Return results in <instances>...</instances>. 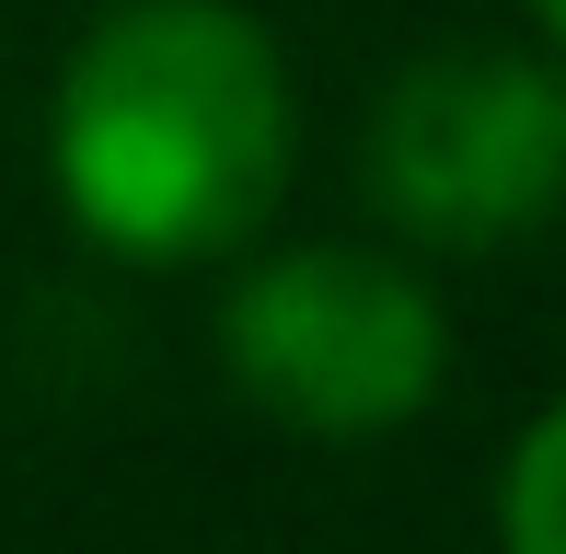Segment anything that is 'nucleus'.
<instances>
[{"mask_svg": "<svg viewBox=\"0 0 566 554\" xmlns=\"http://www.w3.org/2000/svg\"><path fill=\"white\" fill-rule=\"evenodd\" d=\"M59 196L105 255H231L290 185V70L231 0H116L59 70Z\"/></svg>", "mask_w": 566, "mask_h": 554, "instance_id": "f257e3e1", "label": "nucleus"}, {"mask_svg": "<svg viewBox=\"0 0 566 554\" xmlns=\"http://www.w3.org/2000/svg\"><path fill=\"white\" fill-rule=\"evenodd\" d=\"M220 359L243 382V405H266L277 427L313 439H381L440 393L451 335L440 300L417 289L394 255L358 243H301V255L254 266L220 300Z\"/></svg>", "mask_w": 566, "mask_h": 554, "instance_id": "f03ea898", "label": "nucleus"}, {"mask_svg": "<svg viewBox=\"0 0 566 554\" xmlns=\"http://www.w3.org/2000/svg\"><path fill=\"white\" fill-rule=\"evenodd\" d=\"M370 196L417 243H509L566 209V82L532 58H428L370 116Z\"/></svg>", "mask_w": 566, "mask_h": 554, "instance_id": "7ed1b4c3", "label": "nucleus"}, {"mask_svg": "<svg viewBox=\"0 0 566 554\" xmlns=\"http://www.w3.org/2000/svg\"><path fill=\"white\" fill-rule=\"evenodd\" d=\"M497 543L509 554H566V405L509 450V486H497Z\"/></svg>", "mask_w": 566, "mask_h": 554, "instance_id": "20e7f679", "label": "nucleus"}, {"mask_svg": "<svg viewBox=\"0 0 566 554\" xmlns=\"http://www.w3.org/2000/svg\"><path fill=\"white\" fill-rule=\"evenodd\" d=\"M532 12H544V23H555V35H566V0H532Z\"/></svg>", "mask_w": 566, "mask_h": 554, "instance_id": "39448f33", "label": "nucleus"}]
</instances>
